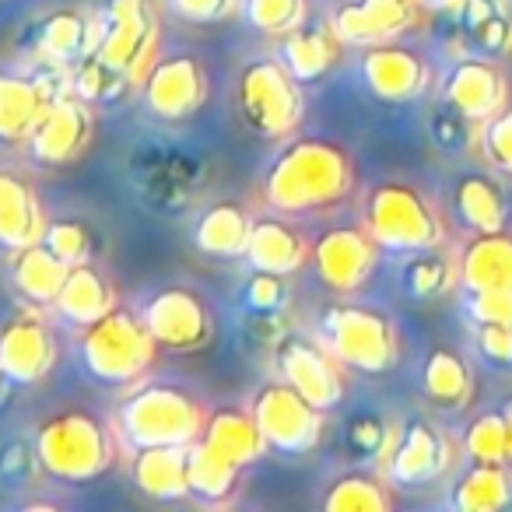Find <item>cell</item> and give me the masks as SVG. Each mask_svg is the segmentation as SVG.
Listing matches in <instances>:
<instances>
[{
  "instance_id": "obj_1",
  "label": "cell",
  "mask_w": 512,
  "mask_h": 512,
  "mask_svg": "<svg viewBox=\"0 0 512 512\" xmlns=\"http://www.w3.org/2000/svg\"><path fill=\"white\" fill-rule=\"evenodd\" d=\"M358 165L341 141L330 137H288L285 148L260 176V204L288 218H313L341 207L355 193Z\"/></svg>"
},
{
  "instance_id": "obj_2",
  "label": "cell",
  "mask_w": 512,
  "mask_h": 512,
  "mask_svg": "<svg viewBox=\"0 0 512 512\" xmlns=\"http://www.w3.org/2000/svg\"><path fill=\"white\" fill-rule=\"evenodd\" d=\"M32 449L46 477L60 484H88L120 463L123 442L102 414L88 407H64L39 421Z\"/></svg>"
},
{
  "instance_id": "obj_3",
  "label": "cell",
  "mask_w": 512,
  "mask_h": 512,
  "mask_svg": "<svg viewBox=\"0 0 512 512\" xmlns=\"http://www.w3.org/2000/svg\"><path fill=\"white\" fill-rule=\"evenodd\" d=\"M211 407L176 383H134L113 414L123 449L144 446H193L204 432Z\"/></svg>"
},
{
  "instance_id": "obj_4",
  "label": "cell",
  "mask_w": 512,
  "mask_h": 512,
  "mask_svg": "<svg viewBox=\"0 0 512 512\" xmlns=\"http://www.w3.org/2000/svg\"><path fill=\"white\" fill-rule=\"evenodd\" d=\"M362 225L390 253H421L446 246L449 225L442 207L407 179H379L362 197Z\"/></svg>"
},
{
  "instance_id": "obj_5",
  "label": "cell",
  "mask_w": 512,
  "mask_h": 512,
  "mask_svg": "<svg viewBox=\"0 0 512 512\" xmlns=\"http://www.w3.org/2000/svg\"><path fill=\"white\" fill-rule=\"evenodd\" d=\"M78 351L92 379L106 386H134L155 369L162 348L151 337L141 309L134 313L127 306H116L81 330Z\"/></svg>"
},
{
  "instance_id": "obj_6",
  "label": "cell",
  "mask_w": 512,
  "mask_h": 512,
  "mask_svg": "<svg viewBox=\"0 0 512 512\" xmlns=\"http://www.w3.org/2000/svg\"><path fill=\"white\" fill-rule=\"evenodd\" d=\"M316 337L334 351L348 372L386 376L400 362L397 323L383 309L358 306V302H330L320 309Z\"/></svg>"
},
{
  "instance_id": "obj_7",
  "label": "cell",
  "mask_w": 512,
  "mask_h": 512,
  "mask_svg": "<svg viewBox=\"0 0 512 512\" xmlns=\"http://www.w3.org/2000/svg\"><path fill=\"white\" fill-rule=\"evenodd\" d=\"M235 106L256 137L288 141L306 120V85L278 57L249 60L235 78Z\"/></svg>"
},
{
  "instance_id": "obj_8",
  "label": "cell",
  "mask_w": 512,
  "mask_h": 512,
  "mask_svg": "<svg viewBox=\"0 0 512 512\" xmlns=\"http://www.w3.org/2000/svg\"><path fill=\"white\" fill-rule=\"evenodd\" d=\"M158 32H162L158 0H106L95 15L92 57L141 88L155 60L162 57Z\"/></svg>"
},
{
  "instance_id": "obj_9",
  "label": "cell",
  "mask_w": 512,
  "mask_h": 512,
  "mask_svg": "<svg viewBox=\"0 0 512 512\" xmlns=\"http://www.w3.org/2000/svg\"><path fill=\"white\" fill-rule=\"evenodd\" d=\"M249 411L264 432L267 446L285 456L313 453L323 439V428H327V411L309 404L295 386H288L278 376L256 386L249 397Z\"/></svg>"
},
{
  "instance_id": "obj_10",
  "label": "cell",
  "mask_w": 512,
  "mask_h": 512,
  "mask_svg": "<svg viewBox=\"0 0 512 512\" xmlns=\"http://www.w3.org/2000/svg\"><path fill=\"white\" fill-rule=\"evenodd\" d=\"M141 316L148 323L151 337L162 351L172 355H193V351L211 348L218 323L207 306V299L190 285H165L155 288L141 302Z\"/></svg>"
},
{
  "instance_id": "obj_11",
  "label": "cell",
  "mask_w": 512,
  "mask_h": 512,
  "mask_svg": "<svg viewBox=\"0 0 512 512\" xmlns=\"http://www.w3.org/2000/svg\"><path fill=\"white\" fill-rule=\"evenodd\" d=\"M274 372L320 411H337L348 397V369L316 334H285L274 344Z\"/></svg>"
},
{
  "instance_id": "obj_12",
  "label": "cell",
  "mask_w": 512,
  "mask_h": 512,
  "mask_svg": "<svg viewBox=\"0 0 512 512\" xmlns=\"http://www.w3.org/2000/svg\"><path fill=\"white\" fill-rule=\"evenodd\" d=\"M379 256L383 246L358 221V225H337L316 235L309 249V267L334 295H355L376 274Z\"/></svg>"
},
{
  "instance_id": "obj_13",
  "label": "cell",
  "mask_w": 512,
  "mask_h": 512,
  "mask_svg": "<svg viewBox=\"0 0 512 512\" xmlns=\"http://www.w3.org/2000/svg\"><path fill=\"white\" fill-rule=\"evenodd\" d=\"M456 460V446L439 425L428 418H407L393 428V439L386 446L379 470L400 488H421L449 474Z\"/></svg>"
},
{
  "instance_id": "obj_14",
  "label": "cell",
  "mask_w": 512,
  "mask_h": 512,
  "mask_svg": "<svg viewBox=\"0 0 512 512\" xmlns=\"http://www.w3.org/2000/svg\"><path fill=\"white\" fill-rule=\"evenodd\" d=\"M60 337L46 309L25 306L0 327V369L15 386H36L57 369Z\"/></svg>"
},
{
  "instance_id": "obj_15",
  "label": "cell",
  "mask_w": 512,
  "mask_h": 512,
  "mask_svg": "<svg viewBox=\"0 0 512 512\" xmlns=\"http://www.w3.org/2000/svg\"><path fill=\"white\" fill-rule=\"evenodd\" d=\"M95 141V106L85 102L81 95L67 92L60 99H50L39 116L36 130L29 134L25 148L39 165L50 169H64V165L78 162Z\"/></svg>"
},
{
  "instance_id": "obj_16",
  "label": "cell",
  "mask_w": 512,
  "mask_h": 512,
  "mask_svg": "<svg viewBox=\"0 0 512 512\" xmlns=\"http://www.w3.org/2000/svg\"><path fill=\"white\" fill-rule=\"evenodd\" d=\"M207 71L200 57L176 53V57H158L148 78L141 81L144 106L165 123H183L207 102Z\"/></svg>"
},
{
  "instance_id": "obj_17",
  "label": "cell",
  "mask_w": 512,
  "mask_h": 512,
  "mask_svg": "<svg viewBox=\"0 0 512 512\" xmlns=\"http://www.w3.org/2000/svg\"><path fill=\"white\" fill-rule=\"evenodd\" d=\"M362 78L376 99L414 102V99H421V95H428V88H432V81H435V71L425 53L400 43V39H393V43L365 46Z\"/></svg>"
},
{
  "instance_id": "obj_18",
  "label": "cell",
  "mask_w": 512,
  "mask_h": 512,
  "mask_svg": "<svg viewBox=\"0 0 512 512\" xmlns=\"http://www.w3.org/2000/svg\"><path fill=\"white\" fill-rule=\"evenodd\" d=\"M442 102L481 127L484 120L509 106V74L495 57H463L442 81Z\"/></svg>"
},
{
  "instance_id": "obj_19",
  "label": "cell",
  "mask_w": 512,
  "mask_h": 512,
  "mask_svg": "<svg viewBox=\"0 0 512 512\" xmlns=\"http://www.w3.org/2000/svg\"><path fill=\"white\" fill-rule=\"evenodd\" d=\"M428 11L414 0H344L330 15V25L348 46H376L404 39L421 25Z\"/></svg>"
},
{
  "instance_id": "obj_20",
  "label": "cell",
  "mask_w": 512,
  "mask_h": 512,
  "mask_svg": "<svg viewBox=\"0 0 512 512\" xmlns=\"http://www.w3.org/2000/svg\"><path fill=\"white\" fill-rule=\"evenodd\" d=\"M309 249H313V239L295 225V218L267 211L253 218V232H249V246L242 260L253 271L292 278L302 267H309Z\"/></svg>"
},
{
  "instance_id": "obj_21",
  "label": "cell",
  "mask_w": 512,
  "mask_h": 512,
  "mask_svg": "<svg viewBox=\"0 0 512 512\" xmlns=\"http://www.w3.org/2000/svg\"><path fill=\"white\" fill-rule=\"evenodd\" d=\"M116 306H120L116 278L99 260H85V264H74L71 271H67V281H64V288H60L50 313L60 316L64 323H71V327L85 330Z\"/></svg>"
},
{
  "instance_id": "obj_22",
  "label": "cell",
  "mask_w": 512,
  "mask_h": 512,
  "mask_svg": "<svg viewBox=\"0 0 512 512\" xmlns=\"http://www.w3.org/2000/svg\"><path fill=\"white\" fill-rule=\"evenodd\" d=\"M46 225L50 218L36 183L25 172L0 165V249L15 253L32 242H43Z\"/></svg>"
},
{
  "instance_id": "obj_23",
  "label": "cell",
  "mask_w": 512,
  "mask_h": 512,
  "mask_svg": "<svg viewBox=\"0 0 512 512\" xmlns=\"http://www.w3.org/2000/svg\"><path fill=\"white\" fill-rule=\"evenodd\" d=\"M456 271L463 292L512 288V232H470L456 249Z\"/></svg>"
},
{
  "instance_id": "obj_24",
  "label": "cell",
  "mask_w": 512,
  "mask_h": 512,
  "mask_svg": "<svg viewBox=\"0 0 512 512\" xmlns=\"http://www.w3.org/2000/svg\"><path fill=\"white\" fill-rule=\"evenodd\" d=\"M67 271H71V264L60 260L46 242L15 249L8 260V281L15 288V295L25 306L36 309H53V302H57L60 288L67 281Z\"/></svg>"
},
{
  "instance_id": "obj_25",
  "label": "cell",
  "mask_w": 512,
  "mask_h": 512,
  "mask_svg": "<svg viewBox=\"0 0 512 512\" xmlns=\"http://www.w3.org/2000/svg\"><path fill=\"white\" fill-rule=\"evenodd\" d=\"M130 477L134 488L155 502H183L190 498V446L134 449Z\"/></svg>"
},
{
  "instance_id": "obj_26",
  "label": "cell",
  "mask_w": 512,
  "mask_h": 512,
  "mask_svg": "<svg viewBox=\"0 0 512 512\" xmlns=\"http://www.w3.org/2000/svg\"><path fill=\"white\" fill-rule=\"evenodd\" d=\"M253 218L246 204L239 200H218L204 207L193 221V249L214 260H242L253 232Z\"/></svg>"
},
{
  "instance_id": "obj_27",
  "label": "cell",
  "mask_w": 512,
  "mask_h": 512,
  "mask_svg": "<svg viewBox=\"0 0 512 512\" xmlns=\"http://www.w3.org/2000/svg\"><path fill=\"white\" fill-rule=\"evenodd\" d=\"M200 442L211 446L214 453L242 463L246 470L271 453V446H267V439H264V432H260V425H256L249 404L246 407H235V404L211 407L204 421V432H200Z\"/></svg>"
},
{
  "instance_id": "obj_28",
  "label": "cell",
  "mask_w": 512,
  "mask_h": 512,
  "mask_svg": "<svg viewBox=\"0 0 512 512\" xmlns=\"http://www.w3.org/2000/svg\"><path fill=\"white\" fill-rule=\"evenodd\" d=\"M95 50V18L78 8H60L39 18L36 36H32V53L46 64H67L92 57Z\"/></svg>"
},
{
  "instance_id": "obj_29",
  "label": "cell",
  "mask_w": 512,
  "mask_h": 512,
  "mask_svg": "<svg viewBox=\"0 0 512 512\" xmlns=\"http://www.w3.org/2000/svg\"><path fill=\"white\" fill-rule=\"evenodd\" d=\"M341 36L334 32V25H299L295 32L278 39V53L274 57L302 81V85H313V81L327 78L337 64H341Z\"/></svg>"
},
{
  "instance_id": "obj_30",
  "label": "cell",
  "mask_w": 512,
  "mask_h": 512,
  "mask_svg": "<svg viewBox=\"0 0 512 512\" xmlns=\"http://www.w3.org/2000/svg\"><path fill=\"white\" fill-rule=\"evenodd\" d=\"M453 207L467 232H502L509 228V197L491 172H467L453 186Z\"/></svg>"
},
{
  "instance_id": "obj_31",
  "label": "cell",
  "mask_w": 512,
  "mask_h": 512,
  "mask_svg": "<svg viewBox=\"0 0 512 512\" xmlns=\"http://www.w3.org/2000/svg\"><path fill=\"white\" fill-rule=\"evenodd\" d=\"M393 481L379 467H355L337 474L320 498L323 512H390Z\"/></svg>"
},
{
  "instance_id": "obj_32",
  "label": "cell",
  "mask_w": 512,
  "mask_h": 512,
  "mask_svg": "<svg viewBox=\"0 0 512 512\" xmlns=\"http://www.w3.org/2000/svg\"><path fill=\"white\" fill-rule=\"evenodd\" d=\"M421 390L442 411H460L474 400L477 379L470 362L453 348H432L421 365Z\"/></svg>"
},
{
  "instance_id": "obj_33",
  "label": "cell",
  "mask_w": 512,
  "mask_h": 512,
  "mask_svg": "<svg viewBox=\"0 0 512 512\" xmlns=\"http://www.w3.org/2000/svg\"><path fill=\"white\" fill-rule=\"evenodd\" d=\"M242 477H246L242 463L214 453L200 439L190 446V498L197 505H207V509L232 505L242 488Z\"/></svg>"
},
{
  "instance_id": "obj_34",
  "label": "cell",
  "mask_w": 512,
  "mask_h": 512,
  "mask_svg": "<svg viewBox=\"0 0 512 512\" xmlns=\"http://www.w3.org/2000/svg\"><path fill=\"white\" fill-rule=\"evenodd\" d=\"M46 95L32 74L0 71V141L25 144L46 109Z\"/></svg>"
},
{
  "instance_id": "obj_35",
  "label": "cell",
  "mask_w": 512,
  "mask_h": 512,
  "mask_svg": "<svg viewBox=\"0 0 512 512\" xmlns=\"http://www.w3.org/2000/svg\"><path fill=\"white\" fill-rule=\"evenodd\" d=\"M449 505L460 512H498L512 505V474L509 463H481L470 460V467L456 477L449 491Z\"/></svg>"
},
{
  "instance_id": "obj_36",
  "label": "cell",
  "mask_w": 512,
  "mask_h": 512,
  "mask_svg": "<svg viewBox=\"0 0 512 512\" xmlns=\"http://www.w3.org/2000/svg\"><path fill=\"white\" fill-rule=\"evenodd\" d=\"M460 15L463 32L484 57H509L512 53V15L505 0H463Z\"/></svg>"
},
{
  "instance_id": "obj_37",
  "label": "cell",
  "mask_w": 512,
  "mask_h": 512,
  "mask_svg": "<svg viewBox=\"0 0 512 512\" xmlns=\"http://www.w3.org/2000/svg\"><path fill=\"white\" fill-rule=\"evenodd\" d=\"M400 285L411 299L432 302L442 299L460 285V271H456V256L442 253V246L421 249V253H407L404 267H400Z\"/></svg>"
},
{
  "instance_id": "obj_38",
  "label": "cell",
  "mask_w": 512,
  "mask_h": 512,
  "mask_svg": "<svg viewBox=\"0 0 512 512\" xmlns=\"http://www.w3.org/2000/svg\"><path fill=\"white\" fill-rule=\"evenodd\" d=\"M239 15L256 29L260 36H288L309 18V0H242Z\"/></svg>"
},
{
  "instance_id": "obj_39",
  "label": "cell",
  "mask_w": 512,
  "mask_h": 512,
  "mask_svg": "<svg viewBox=\"0 0 512 512\" xmlns=\"http://www.w3.org/2000/svg\"><path fill=\"white\" fill-rule=\"evenodd\" d=\"M130 88H137L134 81H127L120 71H113V67H106L102 60H95V57H85V60H78V64L71 67V92L81 95L85 102H92V106H95V102L123 99Z\"/></svg>"
},
{
  "instance_id": "obj_40",
  "label": "cell",
  "mask_w": 512,
  "mask_h": 512,
  "mask_svg": "<svg viewBox=\"0 0 512 512\" xmlns=\"http://www.w3.org/2000/svg\"><path fill=\"white\" fill-rule=\"evenodd\" d=\"M43 242L71 267L95 260V253H99V235L81 218H53L43 232Z\"/></svg>"
},
{
  "instance_id": "obj_41",
  "label": "cell",
  "mask_w": 512,
  "mask_h": 512,
  "mask_svg": "<svg viewBox=\"0 0 512 512\" xmlns=\"http://www.w3.org/2000/svg\"><path fill=\"white\" fill-rule=\"evenodd\" d=\"M463 453L470 460H481V463H509L505 456V418H502V407L498 411H484L463 428V439H460Z\"/></svg>"
},
{
  "instance_id": "obj_42",
  "label": "cell",
  "mask_w": 512,
  "mask_h": 512,
  "mask_svg": "<svg viewBox=\"0 0 512 512\" xmlns=\"http://www.w3.org/2000/svg\"><path fill=\"white\" fill-rule=\"evenodd\" d=\"M477 151L488 162L491 172L512 179V102L505 109H498L491 120H484L477 127Z\"/></svg>"
},
{
  "instance_id": "obj_43",
  "label": "cell",
  "mask_w": 512,
  "mask_h": 512,
  "mask_svg": "<svg viewBox=\"0 0 512 512\" xmlns=\"http://www.w3.org/2000/svg\"><path fill=\"white\" fill-rule=\"evenodd\" d=\"M288 299H292L288 278L285 274H267V271H253V278L246 281V292H242L246 309L256 316H285Z\"/></svg>"
},
{
  "instance_id": "obj_44",
  "label": "cell",
  "mask_w": 512,
  "mask_h": 512,
  "mask_svg": "<svg viewBox=\"0 0 512 512\" xmlns=\"http://www.w3.org/2000/svg\"><path fill=\"white\" fill-rule=\"evenodd\" d=\"M393 428L397 425H386L383 418H376V414H355V418L348 421V446L355 456H376V460H383L386 446H390L393 439Z\"/></svg>"
},
{
  "instance_id": "obj_45",
  "label": "cell",
  "mask_w": 512,
  "mask_h": 512,
  "mask_svg": "<svg viewBox=\"0 0 512 512\" xmlns=\"http://www.w3.org/2000/svg\"><path fill=\"white\" fill-rule=\"evenodd\" d=\"M428 130H432V141L439 144L442 151H460V148L477 144V123H470L467 116H460L453 106H446V102L435 109Z\"/></svg>"
},
{
  "instance_id": "obj_46",
  "label": "cell",
  "mask_w": 512,
  "mask_h": 512,
  "mask_svg": "<svg viewBox=\"0 0 512 512\" xmlns=\"http://www.w3.org/2000/svg\"><path fill=\"white\" fill-rule=\"evenodd\" d=\"M463 309H467L470 323L484 327V323H502L512 327V288H488V292H463Z\"/></svg>"
},
{
  "instance_id": "obj_47",
  "label": "cell",
  "mask_w": 512,
  "mask_h": 512,
  "mask_svg": "<svg viewBox=\"0 0 512 512\" xmlns=\"http://www.w3.org/2000/svg\"><path fill=\"white\" fill-rule=\"evenodd\" d=\"M242 0H169L172 15H179L183 22L193 25H218L228 22L232 15H239Z\"/></svg>"
},
{
  "instance_id": "obj_48",
  "label": "cell",
  "mask_w": 512,
  "mask_h": 512,
  "mask_svg": "<svg viewBox=\"0 0 512 512\" xmlns=\"http://www.w3.org/2000/svg\"><path fill=\"white\" fill-rule=\"evenodd\" d=\"M477 351L495 365H512V327H502V323L477 327Z\"/></svg>"
},
{
  "instance_id": "obj_49",
  "label": "cell",
  "mask_w": 512,
  "mask_h": 512,
  "mask_svg": "<svg viewBox=\"0 0 512 512\" xmlns=\"http://www.w3.org/2000/svg\"><path fill=\"white\" fill-rule=\"evenodd\" d=\"M414 4H418V8H425L428 15H435V11H460L463 8V0H414Z\"/></svg>"
},
{
  "instance_id": "obj_50",
  "label": "cell",
  "mask_w": 512,
  "mask_h": 512,
  "mask_svg": "<svg viewBox=\"0 0 512 512\" xmlns=\"http://www.w3.org/2000/svg\"><path fill=\"white\" fill-rule=\"evenodd\" d=\"M502 418H505V456H509V463H512V400L502 404Z\"/></svg>"
},
{
  "instance_id": "obj_51",
  "label": "cell",
  "mask_w": 512,
  "mask_h": 512,
  "mask_svg": "<svg viewBox=\"0 0 512 512\" xmlns=\"http://www.w3.org/2000/svg\"><path fill=\"white\" fill-rule=\"evenodd\" d=\"M0 383H11V379H8V376H4V369H0Z\"/></svg>"
}]
</instances>
